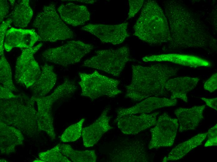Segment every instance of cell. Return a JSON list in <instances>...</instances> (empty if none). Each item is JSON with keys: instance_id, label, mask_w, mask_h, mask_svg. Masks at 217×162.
<instances>
[{"instance_id": "4dcf8cb0", "label": "cell", "mask_w": 217, "mask_h": 162, "mask_svg": "<svg viewBox=\"0 0 217 162\" xmlns=\"http://www.w3.org/2000/svg\"><path fill=\"white\" fill-rule=\"evenodd\" d=\"M144 0H129V10L128 13V19L133 17L142 7Z\"/></svg>"}, {"instance_id": "7402d4cb", "label": "cell", "mask_w": 217, "mask_h": 162, "mask_svg": "<svg viewBox=\"0 0 217 162\" xmlns=\"http://www.w3.org/2000/svg\"><path fill=\"white\" fill-rule=\"evenodd\" d=\"M200 79L185 76L169 79L166 82L165 88L171 93V98H180L187 102V93L196 86Z\"/></svg>"}, {"instance_id": "1f68e13d", "label": "cell", "mask_w": 217, "mask_h": 162, "mask_svg": "<svg viewBox=\"0 0 217 162\" xmlns=\"http://www.w3.org/2000/svg\"><path fill=\"white\" fill-rule=\"evenodd\" d=\"M207 136L208 139L204 145L205 147L216 146L217 145V125L208 130Z\"/></svg>"}, {"instance_id": "d6986e66", "label": "cell", "mask_w": 217, "mask_h": 162, "mask_svg": "<svg viewBox=\"0 0 217 162\" xmlns=\"http://www.w3.org/2000/svg\"><path fill=\"white\" fill-rule=\"evenodd\" d=\"M57 10L62 20L73 26L84 25L90 18V13L84 5L69 2L60 5Z\"/></svg>"}, {"instance_id": "484cf974", "label": "cell", "mask_w": 217, "mask_h": 162, "mask_svg": "<svg viewBox=\"0 0 217 162\" xmlns=\"http://www.w3.org/2000/svg\"><path fill=\"white\" fill-rule=\"evenodd\" d=\"M61 153L74 162H95L97 156L94 150H78L68 144H61Z\"/></svg>"}, {"instance_id": "d6a6232c", "label": "cell", "mask_w": 217, "mask_h": 162, "mask_svg": "<svg viewBox=\"0 0 217 162\" xmlns=\"http://www.w3.org/2000/svg\"><path fill=\"white\" fill-rule=\"evenodd\" d=\"M204 89L210 93L215 91L217 89V74H213L204 85Z\"/></svg>"}, {"instance_id": "7c38bea8", "label": "cell", "mask_w": 217, "mask_h": 162, "mask_svg": "<svg viewBox=\"0 0 217 162\" xmlns=\"http://www.w3.org/2000/svg\"><path fill=\"white\" fill-rule=\"evenodd\" d=\"M110 158L114 162H147L149 160L142 142L138 139L123 141L113 150Z\"/></svg>"}, {"instance_id": "8d00e7d4", "label": "cell", "mask_w": 217, "mask_h": 162, "mask_svg": "<svg viewBox=\"0 0 217 162\" xmlns=\"http://www.w3.org/2000/svg\"><path fill=\"white\" fill-rule=\"evenodd\" d=\"M10 2H11V4L12 5H13L14 2H15V1L14 0H9Z\"/></svg>"}, {"instance_id": "e575fe53", "label": "cell", "mask_w": 217, "mask_h": 162, "mask_svg": "<svg viewBox=\"0 0 217 162\" xmlns=\"http://www.w3.org/2000/svg\"><path fill=\"white\" fill-rule=\"evenodd\" d=\"M0 99H6L13 98L16 95L13 93L9 89L0 85Z\"/></svg>"}, {"instance_id": "d590c367", "label": "cell", "mask_w": 217, "mask_h": 162, "mask_svg": "<svg viewBox=\"0 0 217 162\" xmlns=\"http://www.w3.org/2000/svg\"><path fill=\"white\" fill-rule=\"evenodd\" d=\"M201 99L204 101L209 107L217 110V98H202Z\"/></svg>"}, {"instance_id": "44dd1931", "label": "cell", "mask_w": 217, "mask_h": 162, "mask_svg": "<svg viewBox=\"0 0 217 162\" xmlns=\"http://www.w3.org/2000/svg\"><path fill=\"white\" fill-rule=\"evenodd\" d=\"M0 149L1 154L8 155L16 146L22 144L24 137L19 129L0 121Z\"/></svg>"}, {"instance_id": "277c9868", "label": "cell", "mask_w": 217, "mask_h": 162, "mask_svg": "<svg viewBox=\"0 0 217 162\" xmlns=\"http://www.w3.org/2000/svg\"><path fill=\"white\" fill-rule=\"evenodd\" d=\"M134 36L151 45L169 43V25L163 10L155 1H146L133 27Z\"/></svg>"}, {"instance_id": "2e32d148", "label": "cell", "mask_w": 217, "mask_h": 162, "mask_svg": "<svg viewBox=\"0 0 217 162\" xmlns=\"http://www.w3.org/2000/svg\"><path fill=\"white\" fill-rule=\"evenodd\" d=\"M39 40V36L33 29L12 27L6 32L4 47L7 52L15 47L21 48H31Z\"/></svg>"}, {"instance_id": "5b68a950", "label": "cell", "mask_w": 217, "mask_h": 162, "mask_svg": "<svg viewBox=\"0 0 217 162\" xmlns=\"http://www.w3.org/2000/svg\"><path fill=\"white\" fill-rule=\"evenodd\" d=\"M33 26L37 29L39 41L54 42L74 36L73 32L59 17L53 4L44 7L35 18Z\"/></svg>"}, {"instance_id": "f546056e", "label": "cell", "mask_w": 217, "mask_h": 162, "mask_svg": "<svg viewBox=\"0 0 217 162\" xmlns=\"http://www.w3.org/2000/svg\"><path fill=\"white\" fill-rule=\"evenodd\" d=\"M12 22L10 17L3 21L0 24V56L4 55V42L7 29L10 27Z\"/></svg>"}, {"instance_id": "ba28073f", "label": "cell", "mask_w": 217, "mask_h": 162, "mask_svg": "<svg viewBox=\"0 0 217 162\" xmlns=\"http://www.w3.org/2000/svg\"><path fill=\"white\" fill-rule=\"evenodd\" d=\"M79 74L81 96L93 100L103 96L113 98L121 93L118 87L120 81L101 74L97 70L90 74L79 72Z\"/></svg>"}, {"instance_id": "5bb4252c", "label": "cell", "mask_w": 217, "mask_h": 162, "mask_svg": "<svg viewBox=\"0 0 217 162\" xmlns=\"http://www.w3.org/2000/svg\"><path fill=\"white\" fill-rule=\"evenodd\" d=\"M159 112L151 114L141 113L116 117L115 121L119 129L123 134L135 135L154 126Z\"/></svg>"}, {"instance_id": "4fadbf2b", "label": "cell", "mask_w": 217, "mask_h": 162, "mask_svg": "<svg viewBox=\"0 0 217 162\" xmlns=\"http://www.w3.org/2000/svg\"><path fill=\"white\" fill-rule=\"evenodd\" d=\"M128 25L127 22L114 25L89 24L80 29L91 33L103 43L115 45L122 43L129 36Z\"/></svg>"}, {"instance_id": "7a4b0ae2", "label": "cell", "mask_w": 217, "mask_h": 162, "mask_svg": "<svg viewBox=\"0 0 217 162\" xmlns=\"http://www.w3.org/2000/svg\"><path fill=\"white\" fill-rule=\"evenodd\" d=\"M130 84L125 87V97L134 101H140L154 96L160 97L169 93L165 88L167 81L175 76L178 68L166 64L158 63L145 66L133 65Z\"/></svg>"}, {"instance_id": "9c48e42d", "label": "cell", "mask_w": 217, "mask_h": 162, "mask_svg": "<svg viewBox=\"0 0 217 162\" xmlns=\"http://www.w3.org/2000/svg\"><path fill=\"white\" fill-rule=\"evenodd\" d=\"M93 48L91 44L80 40H72L61 46L45 50L41 57L47 62L67 66L80 62Z\"/></svg>"}, {"instance_id": "8992f818", "label": "cell", "mask_w": 217, "mask_h": 162, "mask_svg": "<svg viewBox=\"0 0 217 162\" xmlns=\"http://www.w3.org/2000/svg\"><path fill=\"white\" fill-rule=\"evenodd\" d=\"M77 88L73 81L65 79L50 95L42 97H34L37 107L38 129L46 132L52 140L55 138L51 113L53 104L59 99L70 96L75 91Z\"/></svg>"}, {"instance_id": "e0dca14e", "label": "cell", "mask_w": 217, "mask_h": 162, "mask_svg": "<svg viewBox=\"0 0 217 162\" xmlns=\"http://www.w3.org/2000/svg\"><path fill=\"white\" fill-rule=\"evenodd\" d=\"M176 99L150 97L129 107L119 108L117 110V117L137 114L148 113L165 107L173 106L177 104Z\"/></svg>"}, {"instance_id": "d4e9b609", "label": "cell", "mask_w": 217, "mask_h": 162, "mask_svg": "<svg viewBox=\"0 0 217 162\" xmlns=\"http://www.w3.org/2000/svg\"><path fill=\"white\" fill-rule=\"evenodd\" d=\"M33 15L29 1L22 0L14 6L10 18L16 27L24 28L27 26Z\"/></svg>"}, {"instance_id": "ac0fdd59", "label": "cell", "mask_w": 217, "mask_h": 162, "mask_svg": "<svg viewBox=\"0 0 217 162\" xmlns=\"http://www.w3.org/2000/svg\"><path fill=\"white\" fill-rule=\"evenodd\" d=\"M143 61L169 62L184 66L196 68L210 67L211 62L200 57L187 54H167L147 56L142 58Z\"/></svg>"}, {"instance_id": "52a82bcc", "label": "cell", "mask_w": 217, "mask_h": 162, "mask_svg": "<svg viewBox=\"0 0 217 162\" xmlns=\"http://www.w3.org/2000/svg\"><path fill=\"white\" fill-rule=\"evenodd\" d=\"M131 60L130 48L126 45L116 49L97 50L95 55L85 60L82 65L118 77L127 63Z\"/></svg>"}, {"instance_id": "83f0119b", "label": "cell", "mask_w": 217, "mask_h": 162, "mask_svg": "<svg viewBox=\"0 0 217 162\" xmlns=\"http://www.w3.org/2000/svg\"><path fill=\"white\" fill-rule=\"evenodd\" d=\"M60 144H59L50 150L40 152L39 154V157L41 162H71L60 152Z\"/></svg>"}, {"instance_id": "836d02e7", "label": "cell", "mask_w": 217, "mask_h": 162, "mask_svg": "<svg viewBox=\"0 0 217 162\" xmlns=\"http://www.w3.org/2000/svg\"><path fill=\"white\" fill-rule=\"evenodd\" d=\"M0 2V20L1 23L4 21V19L9 12V6L6 0H1Z\"/></svg>"}, {"instance_id": "ffe728a7", "label": "cell", "mask_w": 217, "mask_h": 162, "mask_svg": "<svg viewBox=\"0 0 217 162\" xmlns=\"http://www.w3.org/2000/svg\"><path fill=\"white\" fill-rule=\"evenodd\" d=\"M205 105L195 106L190 108L180 107L174 113L179 121L180 132L195 129L204 118L203 112Z\"/></svg>"}, {"instance_id": "9a60e30c", "label": "cell", "mask_w": 217, "mask_h": 162, "mask_svg": "<svg viewBox=\"0 0 217 162\" xmlns=\"http://www.w3.org/2000/svg\"><path fill=\"white\" fill-rule=\"evenodd\" d=\"M109 110V107H106L93 124L82 128L81 135L85 147L93 146L105 133L112 128L109 124L111 117L108 115Z\"/></svg>"}, {"instance_id": "603a6c76", "label": "cell", "mask_w": 217, "mask_h": 162, "mask_svg": "<svg viewBox=\"0 0 217 162\" xmlns=\"http://www.w3.org/2000/svg\"><path fill=\"white\" fill-rule=\"evenodd\" d=\"M57 75L53 66L45 64L42 67L39 77L30 88L34 97L45 96L52 89L56 82Z\"/></svg>"}, {"instance_id": "cb8c5ba5", "label": "cell", "mask_w": 217, "mask_h": 162, "mask_svg": "<svg viewBox=\"0 0 217 162\" xmlns=\"http://www.w3.org/2000/svg\"><path fill=\"white\" fill-rule=\"evenodd\" d=\"M208 132L200 133L178 145L169 154L164 157L162 162L176 160L182 158L189 152L200 145L207 136Z\"/></svg>"}, {"instance_id": "6da1fadb", "label": "cell", "mask_w": 217, "mask_h": 162, "mask_svg": "<svg viewBox=\"0 0 217 162\" xmlns=\"http://www.w3.org/2000/svg\"><path fill=\"white\" fill-rule=\"evenodd\" d=\"M164 12L169 25L171 50L205 49L213 39L203 22L186 7L174 0L165 1Z\"/></svg>"}, {"instance_id": "8fae6325", "label": "cell", "mask_w": 217, "mask_h": 162, "mask_svg": "<svg viewBox=\"0 0 217 162\" xmlns=\"http://www.w3.org/2000/svg\"><path fill=\"white\" fill-rule=\"evenodd\" d=\"M178 126L177 119L171 118L166 113L160 116L157 119L155 126L150 129L151 138L149 149L172 145Z\"/></svg>"}, {"instance_id": "3957f363", "label": "cell", "mask_w": 217, "mask_h": 162, "mask_svg": "<svg viewBox=\"0 0 217 162\" xmlns=\"http://www.w3.org/2000/svg\"><path fill=\"white\" fill-rule=\"evenodd\" d=\"M35 102L33 96L29 97L23 93L10 98L0 99V121L19 129L27 136L37 135L40 131Z\"/></svg>"}, {"instance_id": "30bf717a", "label": "cell", "mask_w": 217, "mask_h": 162, "mask_svg": "<svg viewBox=\"0 0 217 162\" xmlns=\"http://www.w3.org/2000/svg\"><path fill=\"white\" fill-rule=\"evenodd\" d=\"M42 45L41 43L31 48L23 49L17 60L14 79L17 83L27 88L32 86L41 74V70L34 55Z\"/></svg>"}, {"instance_id": "4316f807", "label": "cell", "mask_w": 217, "mask_h": 162, "mask_svg": "<svg viewBox=\"0 0 217 162\" xmlns=\"http://www.w3.org/2000/svg\"><path fill=\"white\" fill-rule=\"evenodd\" d=\"M0 82L1 85L12 92L18 91L13 83L11 67L4 55L0 58Z\"/></svg>"}, {"instance_id": "f1b7e54d", "label": "cell", "mask_w": 217, "mask_h": 162, "mask_svg": "<svg viewBox=\"0 0 217 162\" xmlns=\"http://www.w3.org/2000/svg\"><path fill=\"white\" fill-rule=\"evenodd\" d=\"M84 119H81L78 122L73 124L64 131L60 137V141L64 142L74 141L81 136L82 125Z\"/></svg>"}]
</instances>
